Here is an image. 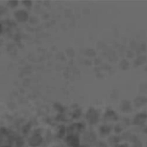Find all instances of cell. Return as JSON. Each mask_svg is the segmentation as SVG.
<instances>
[{"label": "cell", "instance_id": "cell-2", "mask_svg": "<svg viewBox=\"0 0 147 147\" xmlns=\"http://www.w3.org/2000/svg\"><path fill=\"white\" fill-rule=\"evenodd\" d=\"M40 139L39 137H33V138L30 140L29 144H30L31 146H37V145L40 143Z\"/></svg>", "mask_w": 147, "mask_h": 147}, {"label": "cell", "instance_id": "cell-4", "mask_svg": "<svg viewBox=\"0 0 147 147\" xmlns=\"http://www.w3.org/2000/svg\"><path fill=\"white\" fill-rule=\"evenodd\" d=\"M4 11H6V9L3 6L0 5V15H3L4 13Z\"/></svg>", "mask_w": 147, "mask_h": 147}, {"label": "cell", "instance_id": "cell-7", "mask_svg": "<svg viewBox=\"0 0 147 147\" xmlns=\"http://www.w3.org/2000/svg\"><path fill=\"white\" fill-rule=\"evenodd\" d=\"M3 142V138H2V135H0V144Z\"/></svg>", "mask_w": 147, "mask_h": 147}, {"label": "cell", "instance_id": "cell-8", "mask_svg": "<svg viewBox=\"0 0 147 147\" xmlns=\"http://www.w3.org/2000/svg\"><path fill=\"white\" fill-rule=\"evenodd\" d=\"M3 147H10L9 146H3Z\"/></svg>", "mask_w": 147, "mask_h": 147}, {"label": "cell", "instance_id": "cell-3", "mask_svg": "<svg viewBox=\"0 0 147 147\" xmlns=\"http://www.w3.org/2000/svg\"><path fill=\"white\" fill-rule=\"evenodd\" d=\"M7 3H8V5H9L10 8H15V7H16V5L18 4V2H17V1H9Z\"/></svg>", "mask_w": 147, "mask_h": 147}, {"label": "cell", "instance_id": "cell-1", "mask_svg": "<svg viewBox=\"0 0 147 147\" xmlns=\"http://www.w3.org/2000/svg\"><path fill=\"white\" fill-rule=\"evenodd\" d=\"M14 16L18 22H25L28 19V15L25 10H17L14 13Z\"/></svg>", "mask_w": 147, "mask_h": 147}, {"label": "cell", "instance_id": "cell-6", "mask_svg": "<svg viewBox=\"0 0 147 147\" xmlns=\"http://www.w3.org/2000/svg\"><path fill=\"white\" fill-rule=\"evenodd\" d=\"M3 33V25H2V23L0 22V34Z\"/></svg>", "mask_w": 147, "mask_h": 147}, {"label": "cell", "instance_id": "cell-5", "mask_svg": "<svg viewBox=\"0 0 147 147\" xmlns=\"http://www.w3.org/2000/svg\"><path fill=\"white\" fill-rule=\"evenodd\" d=\"M22 3L25 4V5H27V6H30L31 5V2H28V1H23Z\"/></svg>", "mask_w": 147, "mask_h": 147}]
</instances>
